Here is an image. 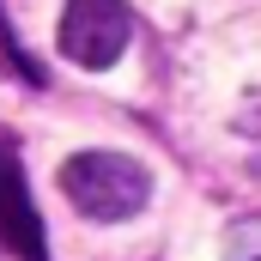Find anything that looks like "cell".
I'll return each mask as SVG.
<instances>
[{
  "instance_id": "obj_1",
  "label": "cell",
  "mask_w": 261,
  "mask_h": 261,
  "mask_svg": "<svg viewBox=\"0 0 261 261\" xmlns=\"http://www.w3.org/2000/svg\"><path fill=\"white\" fill-rule=\"evenodd\" d=\"M61 195L85 213V219H97V225H116V219H134L146 195H152V176H146V164H134L122 152H73L61 164Z\"/></svg>"
},
{
  "instance_id": "obj_2",
  "label": "cell",
  "mask_w": 261,
  "mask_h": 261,
  "mask_svg": "<svg viewBox=\"0 0 261 261\" xmlns=\"http://www.w3.org/2000/svg\"><path fill=\"white\" fill-rule=\"evenodd\" d=\"M134 37V18L122 0H67L61 12V55L73 67H91V73H103V67H116V55L128 49Z\"/></svg>"
},
{
  "instance_id": "obj_3",
  "label": "cell",
  "mask_w": 261,
  "mask_h": 261,
  "mask_svg": "<svg viewBox=\"0 0 261 261\" xmlns=\"http://www.w3.org/2000/svg\"><path fill=\"white\" fill-rule=\"evenodd\" d=\"M0 243L18 261H49L43 219H37V200H31V182H24V164H18V152L6 140H0Z\"/></svg>"
},
{
  "instance_id": "obj_4",
  "label": "cell",
  "mask_w": 261,
  "mask_h": 261,
  "mask_svg": "<svg viewBox=\"0 0 261 261\" xmlns=\"http://www.w3.org/2000/svg\"><path fill=\"white\" fill-rule=\"evenodd\" d=\"M225 261H261V219H237L225 231Z\"/></svg>"
}]
</instances>
